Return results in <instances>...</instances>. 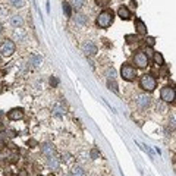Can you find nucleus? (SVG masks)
Returning <instances> with one entry per match:
<instances>
[{"mask_svg":"<svg viewBox=\"0 0 176 176\" xmlns=\"http://www.w3.org/2000/svg\"><path fill=\"white\" fill-rule=\"evenodd\" d=\"M97 25L100 28H109L113 24V12L110 10H103L98 16H97Z\"/></svg>","mask_w":176,"mask_h":176,"instance_id":"nucleus-1","label":"nucleus"},{"mask_svg":"<svg viewBox=\"0 0 176 176\" xmlns=\"http://www.w3.org/2000/svg\"><path fill=\"white\" fill-rule=\"evenodd\" d=\"M139 87L147 92H151L157 87V81L153 75H142L141 79H139Z\"/></svg>","mask_w":176,"mask_h":176,"instance_id":"nucleus-2","label":"nucleus"},{"mask_svg":"<svg viewBox=\"0 0 176 176\" xmlns=\"http://www.w3.org/2000/svg\"><path fill=\"white\" fill-rule=\"evenodd\" d=\"M16 50V45H15V41L13 40H3L0 43V54L4 56V57H10Z\"/></svg>","mask_w":176,"mask_h":176,"instance_id":"nucleus-3","label":"nucleus"},{"mask_svg":"<svg viewBox=\"0 0 176 176\" xmlns=\"http://www.w3.org/2000/svg\"><path fill=\"white\" fill-rule=\"evenodd\" d=\"M120 76L125 81H133L135 76H136V69L129 63H123L122 68H120Z\"/></svg>","mask_w":176,"mask_h":176,"instance_id":"nucleus-4","label":"nucleus"},{"mask_svg":"<svg viewBox=\"0 0 176 176\" xmlns=\"http://www.w3.org/2000/svg\"><path fill=\"white\" fill-rule=\"evenodd\" d=\"M135 104H136L139 109H147V107H150V104H151V97L147 95V94H138V95L135 97Z\"/></svg>","mask_w":176,"mask_h":176,"instance_id":"nucleus-5","label":"nucleus"},{"mask_svg":"<svg viewBox=\"0 0 176 176\" xmlns=\"http://www.w3.org/2000/svg\"><path fill=\"white\" fill-rule=\"evenodd\" d=\"M160 97L163 101L166 103H172L173 98H175V89L172 87H163L162 91H160Z\"/></svg>","mask_w":176,"mask_h":176,"instance_id":"nucleus-6","label":"nucleus"},{"mask_svg":"<svg viewBox=\"0 0 176 176\" xmlns=\"http://www.w3.org/2000/svg\"><path fill=\"white\" fill-rule=\"evenodd\" d=\"M133 63H135L138 68H147L148 63H150V60H148V57L145 56V53L139 51V53H136V54L133 56Z\"/></svg>","mask_w":176,"mask_h":176,"instance_id":"nucleus-7","label":"nucleus"},{"mask_svg":"<svg viewBox=\"0 0 176 176\" xmlns=\"http://www.w3.org/2000/svg\"><path fill=\"white\" fill-rule=\"evenodd\" d=\"M7 118L10 120H19V119H22L24 118V109L22 107H15V109L9 110L7 112Z\"/></svg>","mask_w":176,"mask_h":176,"instance_id":"nucleus-8","label":"nucleus"},{"mask_svg":"<svg viewBox=\"0 0 176 176\" xmlns=\"http://www.w3.org/2000/svg\"><path fill=\"white\" fill-rule=\"evenodd\" d=\"M82 51L87 56H94V54H97L98 48H97V45L92 43V41H85V43L82 44Z\"/></svg>","mask_w":176,"mask_h":176,"instance_id":"nucleus-9","label":"nucleus"},{"mask_svg":"<svg viewBox=\"0 0 176 176\" xmlns=\"http://www.w3.org/2000/svg\"><path fill=\"white\" fill-rule=\"evenodd\" d=\"M27 38H28V34H27V31L25 30H15L13 31V40L15 41H18V43H24V41H27Z\"/></svg>","mask_w":176,"mask_h":176,"instance_id":"nucleus-10","label":"nucleus"},{"mask_svg":"<svg viewBox=\"0 0 176 176\" xmlns=\"http://www.w3.org/2000/svg\"><path fill=\"white\" fill-rule=\"evenodd\" d=\"M41 63H43V57L40 54H31L28 59V65H31L32 68H38L41 66Z\"/></svg>","mask_w":176,"mask_h":176,"instance_id":"nucleus-11","label":"nucleus"},{"mask_svg":"<svg viewBox=\"0 0 176 176\" xmlns=\"http://www.w3.org/2000/svg\"><path fill=\"white\" fill-rule=\"evenodd\" d=\"M10 24L15 28H21L24 25V16H21V15H12L10 16Z\"/></svg>","mask_w":176,"mask_h":176,"instance_id":"nucleus-12","label":"nucleus"},{"mask_svg":"<svg viewBox=\"0 0 176 176\" xmlns=\"http://www.w3.org/2000/svg\"><path fill=\"white\" fill-rule=\"evenodd\" d=\"M41 153H43L45 157H51V156H54V147L51 144L45 142V144L41 145Z\"/></svg>","mask_w":176,"mask_h":176,"instance_id":"nucleus-13","label":"nucleus"},{"mask_svg":"<svg viewBox=\"0 0 176 176\" xmlns=\"http://www.w3.org/2000/svg\"><path fill=\"white\" fill-rule=\"evenodd\" d=\"M118 15H119V18H122V19H125V21L131 19V12H129V9H128L126 6H120V7L118 9Z\"/></svg>","mask_w":176,"mask_h":176,"instance_id":"nucleus-14","label":"nucleus"},{"mask_svg":"<svg viewBox=\"0 0 176 176\" xmlns=\"http://www.w3.org/2000/svg\"><path fill=\"white\" fill-rule=\"evenodd\" d=\"M135 28H136V32H138L139 35H145V34H147V25H145L141 19H136Z\"/></svg>","mask_w":176,"mask_h":176,"instance_id":"nucleus-15","label":"nucleus"},{"mask_svg":"<svg viewBox=\"0 0 176 176\" xmlns=\"http://www.w3.org/2000/svg\"><path fill=\"white\" fill-rule=\"evenodd\" d=\"M47 166H48V169H51V170H57L59 166H60V163H59V160H57L54 156H51V157H48V160H47Z\"/></svg>","mask_w":176,"mask_h":176,"instance_id":"nucleus-16","label":"nucleus"},{"mask_svg":"<svg viewBox=\"0 0 176 176\" xmlns=\"http://www.w3.org/2000/svg\"><path fill=\"white\" fill-rule=\"evenodd\" d=\"M71 176H87V172L84 170V167L75 164V166L72 167V170H71Z\"/></svg>","mask_w":176,"mask_h":176,"instance_id":"nucleus-17","label":"nucleus"},{"mask_svg":"<svg viewBox=\"0 0 176 176\" xmlns=\"http://www.w3.org/2000/svg\"><path fill=\"white\" fill-rule=\"evenodd\" d=\"M65 113H66V112H65V107H63L62 104H56V106L53 107V115H54V116L62 118Z\"/></svg>","mask_w":176,"mask_h":176,"instance_id":"nucleus-18","label":"nucleus"},{"mask_svg":"<svg viewBox=\"0 0 176 176\" xmlns=\"http://www.w3.org/2000/svg\"><path fill=\"white\" fill-rule=\"evenodd\" d=\"M153 57H154V62H156L159 66H164V57H163V54H162V53H159V51H154Z\"/></svg>","mask_w":176,"mask_h":176,"instance_id":"nucleus-19","label":"nucleus"},{"mask_svg":"<svg viewBox=\"0 0 176 176\" xmlns=\"http://www.w3.org/2000/svg\"><path fill=\"white\" fill-rule=\"evenodd\" d=\"M74 19H75V22H76V24H79V25H87V22H88L87 16H85V15H82V13H76Z\"/></svg>","mask_w":176,"mask_h":176,"instance_id":"nucleus-20","label":"nucleus"},{"mask_svg":"<svg viewBox=\"0 0 176 176\" xmlns=\"http://www.w3.org/2000/svg\"><path fill=\"white\" fill-rule=\"evenodd\" d=\"M10 4L16 9H21L25 6V0H10Z\"/></svg>","mask_w":176,"mask_h":176,"instance_id":"nucleus-21","label":"nucleus"},{"mask_svg":"<svg viewBox=\"0 0 176 176\" xmlns=\"http://www.w3.org/2000/svg\"><path fill=\"white\" fill-rule=\"evenodd\" d=\"M84 1H85V0H71V6H72L74 9H79V7L84 6Z\"/></svg>","mask_w":176,"mask_h":176,"instance_id":"nucleus-22","label":"nucleus"},{"mask_svg":"<svg viewBox=\"0 0 176 176\" xmlns=\"http://www.w3.org/2000/svg\"><path fill=\"white\" fill-rule=\"evenodd\" d=\"M125 40H126V43H136L138 41V35H135V34H128V35H125Z\"/></svg>","mask_w":176,"mask_h":176,"instance_id":"nucleus-23","label":"nucleus"},{"mask_svg":"<svg viewBox=\"0 0 176 176\" xmlns=\"http://www.w3.org/2000/svg\"><path fill=\"white\" fill-rule=\"evenodd\" d=\"M106 75H107L109 81H113V79L116 78V72H115V69H113V68H109V69H107V72H106Z\"/></svg>","mask_w":176,"mask_h":176,"instance_id":"nucleus-24","label":"nucleus"},{"mask_svg":"<svg viewBox=\"0 0 176 176\" xmlns=\"http://www.w3.org/2000/svg\"><path fill=\"white\" fill-rule=\"evenodd\" d=\"M63 12L66 13V16H71V15H72L71 4H69V3H66V1H63Z\"/></svg>","mask_w":176,"mask_h":176,"instance_id":"nucleus-25","label":"nucleus"},{"mask_svg":"<svg viewBox=\"0 0 176 176\" xmlns=\"http://www.w3.org/2000/svg\"><path fill=\"white\" fill-rule=\"evenodd\" d=\"M109 88L113 91V92H116V94H119V89H118V84L115 82V79L113 81H109Z\"/></svg>","mask_w":176,"mask_h":176,"instance_id":"nucleus-26","label":"nucleus"},{"mask_svg":"<svg viewBox=\"0 0 176 176\" xmlns=\"http://www.w3.org/2000/svg\"><path fill=\"white\" fill-rule=\"evenodd\" d=\"M145 44H147L148 47H153V45L156 44V38H154V37H147V38H145Z\"/></svg>","mask_w":176,"mask_h":176,"instance_id":"nucleus-27","label":"nucleus"},{"mask_svg":"<svg viewBox=\"0 0 176 176\" xmlns=\"http://www.w3.org/2000/svg\"><path fill=\"white\" fill-rule=\"evenodd\" d=\"M89 156H91V159L92 160H95V159H98V156H100V153L94 148V150H91V153H89Z\"/></svg>","mask_w":176,"mask_h":176,"instance_id":"nucleus-28","label":"nucleus"},{"mask_svg":"<svg viewBox=\"0 0 176 176\" xmlns=\"http://www.w3.org/2000/svg\"><path fill=\"white\" fill-rule=\"evenodd\" d=\"M62 160H63V162H71V160H72V156H71L69 153H66V154L62 156Z\"/></svg>","mask_w":176,"mask_h":176,"instance_id":"nucleus-29","label":"nucleus"},{"mask_svg":"<svg viewBox=\"0 0 176 176\" xmlns=\"http://www.w3.org/2000/svg\"><path fill=\"white\" fill-rule=\"evenodd\" d=\"M50 84H51L53 87H56V85L59 84V79H57L56 76H51V78H50Z\"/></svg>","mask_w":176,"mask_h":176,"instance_id":"nucleus-30","label":"nucleus"},{"mask_svg":"<svg viewBox=\"0 0 176 176\" xmlns=\"http://www.w3.org/2000/svg\"><path fill=\"white\" fill-rule=\"evenodd\" d=\"M95 3H97V4H100V6H107L109 0H95Z\"/></svg>","mask_w":176,"mask_h":176,"instance_id":"nucleus-31","label":"nucleus"},{"mask_svg":"<svg viewBox=\"0 0 176 176\" xmlns=\"http://www.w3.org/2000/svg\"><path fill=\"white\" fill-rule=\"evenodd\" d=\"M6 133H7V135H9L10 138H13V136H16V132H15V131H12V129H7V131H6Z\"/></svg>","mask_w":176,"mask_h":176,"instance_id":"nucleus-32","label":"nucleus"},{"mask_svg":"<svg viewBox=\"0 0 176 176\" xmlns=\"http://www.w3.org/2000/svg\"><path fill=\"white\" fill-rule=\"evenodd\" d=\"M28 145H32V147H35V145H38V142H37L35 139H30V141H28Z\"/></svg>","mask_w":176,"mask_h":176,"instance_id":"nucleus-33","label":"nucleus"},{"mask_svg":"<svg viewBox=\"0 0 176 176\" xmlns=\"http://www.w3.org/2000/svg\"><path fill=\"white\" fill-rule=\"evenodd\" d=\"M153 54H154V51H153L151 48H147V54H145V56H147V57H150V56H153Z\"/></svg>","mask_w":176,"mask_h":176,"instance_id":"nucleus-34","label":"nucleus"},{"mask_svg":"<svg viewBox=\"0 0 176 176\" xmlns=\"http://www.w3.org/2000/svg\"><path fill=\"white\" fill-rule=\"evenodd\" d=\"M3 147H6V142H4L3 139H0V150H1Z\"/></svg>","mask_w":176,"mask_h":176,"instance_id":"nucleus-35","label":"nucleus"},{"mask_svg":"<svg viewBox=\"0 0 176 176\" xmlns=\"http://www.w3.org/2000/svg\"><path fill=\"white\" fill-rule=\"evenodd\" d=\"M19 176H28V173H27V170H21V173H19Z\"/></svg>","mask_w":176,"mask_h":176,"instance_id":"nucleus-36","label":"nucleus"},{"mask_svg":"<svg viewBox=\"0 0 176 176\" xmlns=\"http://www.w3.org/2000/svg\"><path fill=\"white\" fill-rule=\"evenodd\" d=\"M131 6L133 7V9L136 7V1H135V0H132V1H131Z\"/></svg>","mask_w":176,"mask_h":176,"instance_id":"nucleus-37","label":"nucleus"},{"mask_svg":"<svg viewBox=\"0 0 176 176\" xmlns=\"http://www.w3.org/2000/svg\"><path fill=\"white\" fill-rule=\"evenodd\" d=\"M3 32V25H1V22H0V34Z\"/></svg>","mask_w":176,"mask_h":176,"instance_id":"nucleus-38","label":"nucleus"},{"mask_svg":"<svg viewBox=\"0 0 176 176\" xmlns=\"http://www.w3.org/2000/svg\"><path fill=\"white\" fill-rule=\"evenodd\" d=\"M0 65H1V59H0Z\"/></svg>","mask_w":176,"mask_h":176,"instance_id":"nucleus-39","label":"nucleus"},{"mask_svg":"<svg viewBox=\"0 0 176 176\" xmlns=\"http://www.w3.org/2000/svg\"><path fill=\"white\" fill-rule=\"evenodd\" d=\"M63 176H71V175H63Z\"/></svg>","mask_w":176,"mask_h":176,"instance_id":"nucleus-40","label":"nucleus"},{"mask_svg":"<svg viewBox=\"0 0 176 176\" xmlns=\"http://www.w3.org/2000/svg\"><path fill=\"white\" fill-rule=\"evenodd\" d=\"M50 176H54V175H50Z\"/></svg>","mask_w":176,"mask_h":176,"instance_id":"nucleus-41","label":"nucleus"}]
</instances>
